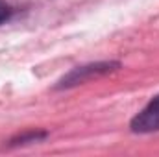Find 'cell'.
Here are the masks:
<instances>
[{
    "label": "cell",
    "mask_w": 159,
    "mask_h": 157,
    "mask_svg": "<svg viewBox=\"0 0 159 157\" xmlns=\"http://www.w3.org/2000/svg\"><path fill=\"white\" fill-rule=\"evenodd\" d=\"M120 61H98V63H89V65H83V67H76L72 69L67 76L57 81L56 89L61 91V89H70V87H76V85H81L85 81L93 78H100V76H106V74H111L115 70H119Z\"/></svg>",
    "instance_id": "1"
},
{
    "label": "cell",
    "mask_w": 159,
    "mask_h": 157,
    "mask_svg": "<svg viewBox=\"0 0 159 157\" xmlns=\"http://www.w3.org/2000/svg\"><path fill=\"white\" fill-rule=\"evenodd\" d=\"M129 129L133 133H156L159 131V94L154 96L129 122Z\"/></svg>",
    "instance_id": "2"
},
{
    "label": "cell",
    "mask_w": 159,
    "mask_h": 157,
    "mask_svg": "<svg viewBox=\"0 0 159 157\" xmlns=\"http://www.w3.org/2000/svg\"><path fill=\"white\" fill-rule=\"evenodd\" d=\"M48 137V131H43V129H32V131H24L17 137H13L9 142H7V148H17V146H26V144H32V142H41Z\"/></svg>",
    "instance_id": "3"
},
{
    "label": "cell",
    "mask_w": 159,
    "mask_h": 157,
    "mask_svg": "<svg viewBox=\"0 0 159 157\" xmlns=\"http://www.w3.org/2000/svg\"><path fill=\"white\" fill-rule=\"evenodd\" d=\"M11 15H13V7L6 0H0V24H4L6 20H9Z\"/></svg>",
    "instance_id": "4"
}]
</instances>
